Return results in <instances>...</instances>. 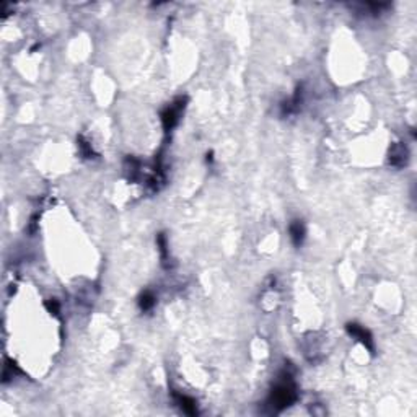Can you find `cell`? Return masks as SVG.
Wrapping results in <instances>:
<instances>
[{
	"label": "cell",
	"instance_id": "6da1fadb",
	"mask_svg": "<svg viewBox=\"0 0 417 417\" xmlns=\"http://www.w3.org/2000/svg\"><path fill=\"white\" fill-rule=\"evenodd\" d=\"M295 398H297V393H295V386L290 383V380L282 381V383H279L272 391V396H271L272 404L271 406L277 411L286 409L293 403Z\"/></svg>",
	"mask_w": 417,
	"mask_h": 417
},
{
	"label": "cell",
	"instance_id": "7a4b0ae2",
	"mask_svg": "<svg viewBox=\"0 0 417 417\" xmlns=\"http://www.w3.org/2000/svg\"><path fill=\"white\" fill-rule=\"evenodd\" d=\"M347 331L350 336H354V338H357L360 342H362L364 345H367V347L370 350H373V340H372V336H370V333L367 331V329H364L360 324H355V323H349L347 324Z\"/></svg>",
	"mask_w": 417,
	"mask_h": 417
},
{
	"label": "cell",
	"instance_id": "3957f363",
	"mask_svg": "<svg viewBox=\"0 0 417 417\" xmlns=\"http://www.w3.org/2000/svg\"><path fill=\"white\" fill-rule=\"evenodd\" d=\"M181 106H170L163 111L161 114V121H163V126L166 130H170L171 127H175V124L178 123V116H180Z\"/></svg>",
	"mask_w": 417,
	"mask_h": 417
},
{
	"label": "cell",
	"instance_id": "277c9868",
	"mask_svg": "<svg viewBox=\"0 0 417 417\" xmlns=\"http://www.w3.org/2000/svg\"><path fill=\"white\" fill-rule=\"evenodd\" d=\"M175 399L178 406L182 409V413L189 414V416H196L197 414V406H196V401L191 399L189 396H184V394H176L175 393Z\"/></svg>",
	"mask_w": 417,
	"mask_h": 417
},
{
	"label": "cell",
	"instance_id": "5b68a950",
	"mask_svg": "<svg viewBox=\"0 0 417 417\" xmlns=\"http://www.w3.org/2000/svg\"><path fill=\"white\" fill-rule=\"evenodd\" d=\"M406 156H408V150L403 149L401 145H396L390 154V161L396 166H401L406 163Z\"/></svg>",
	"mask_w": 417,
	"mask_h": 417
},
{
	"label": "cell",
	"instance_id": "8992f818",
	"mask_svg": "<svg viewBox=\"0 0 417 417\" xmlns=\"http://www.w3.org/2000/svg\"><path fill=\"white\" fill-rule=\"evenodd\" d=\"M290 238L293 241V245L300 246L305 238V227L300 222H293L290 225Z\"/></svg>",
	"mask_w": 417,
	"mask_h": 417
},
{
	"label": "cell",
	"instance_id": "52a82bcc",
	"mask_svg": "<svg viewBox=\"0 0 417 417\" xmlns=\"http://www.w3.org/2000/svg\"><path fill=\"white\" fill-rule=\"evenodd\" d=\"M139 305H140V308L144 310V312H147V310H150V308L155 305V297H154V295H152L150 292H145V293L140 297Z\"/></svg>",
	"mask_w": 417,
	"mask_h": 417
},
{
	"label": "cell",
	"instance_id": "ba28073f",
	"mask_svg": "<svg viewBox=\"0 0 417 417\" xmlns=\"http://www.w3.org/2000/svg\"><path fill=\"white\" fill-rule=\"evenodd\" d=\"M46 307L49 308L51 313H54V314L59 313V305H57V302H55V300H52V302H48V303H46Z\"/></svg>",
	"mask_w": 417,
	"mask_h": 417
}]
</instances>
